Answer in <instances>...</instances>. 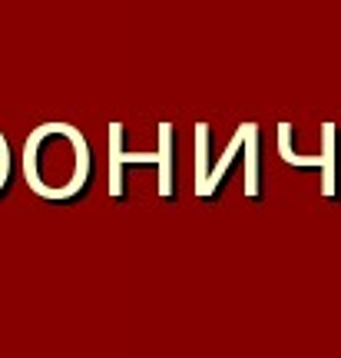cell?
<instances>
[{
  "label": "cell",
  "instance_id": "cell-6",
  "mask_svg": "<svg viewBox=\"0 0 341 358\" xmlns=\"http://www.w3.org/2000/svg\"><path fill=\"white\" fill-rule=\"evenodd\" d=\"M338 166H335V123H325V153H321V192L335 199L338 196Z\"/></svg>",
  "mask_w": 341,
  "mask_h": 358
},
{
  "label": "cell",
  "instance_id": "cell-4",
  "mask_svg": "<svg viewBox=\"0 0 341 358\" xmlns=\"http://www.w3.org/2000/svg\"><path fill=\"white\" fill-rule=\"evenodd\" d=\"M245 133V196L259 199V129L255 123H242Z\"/></svg>",
  "mask_w": 341,
  "mask_h": 358
},
{
  "label": "cell",
  "instance_id": "cell-1",
  "mask_svg": "<svg viewBox=\"0 0 341 358\" xmlns=\"http://www.w3.org/2000/svg\"><path fill=\"white\" fill-rule=\"evenodd\" d=\"M27 182L50 203H73L93 176L87 140L66 123L40 127L24 146Z\"/></svg>",
  "mask_w": 341,
  "mask_h": 358
},
{
  "label": "cell",
  "instance_id": "cell-9",
  "mask_svg": "<svg viewBox=\"0 0 341 358\" xmlns=\"http://www.w3.org/2000/svg\"><path fill=\"white\" fill-rule=\"evenodd\" d=\"M10 146H7V140L0 136V196L7 192V186H10Z\"/></svg>",
  "mask_w": 341,
  "mask_h": 358
},
{
  "label": "cell",
  "instance_id": "cell-2",
  "mask_svg": "<svg viewBox=\"0 0 341 358\" xmlns=\"http://www.w3.org/2000/svg\"><path fill=\"white\" fill-rule=\"evenodd\" d=\"M123 163H159V156L152 153H123V127H110V192L116 199H123Z\"/></svg>",
  "mask_w": 341,
  "mask_h": 358
},
{
  "label": "cell",
  "instance_id": "cell-5",
  "mask_svg": "<svg viewBox=\"0 0 341 358\" xmlns=\"http://www.w3.org/2000/svg\"><path fill=\"white\" fill-rule=\"evenodd\" d=\"M159 196L173 199L176 186H173V127L163 123L159 127Z\"/></svg>",
  "mask_w": 341,
  "mask_h": 358
},
{
  "label": "cell",
  "instance_id": "cell-8",
  "mask_svg": "<svg viewBox=\"0 0 341 358\" xmlns=\"http://www.w3.org/2000/svg\"><path fill=\"white\" fill-rule=\"evenodd\" d=\"M209 127L205 123H199V169H196V189H203L205 179H209Z\"/></svg>",
  "mask_w": 341,
  "mask_h": 358
},
{
  "label": "cell",
  "instance_id": "cell-7",
  "mask_svg": "<svg viewBox=\"0 0 341 358\" xmlns=\"http://www.w3.org/2000/svg\"><path fill=\"white\" fill-rule=\"evenodd\" d=\"M278 150H282V159L289 163V166H321V153L318 156H298L291 150V123H278Z\"/></svg>",
  "mask_w": 341,
  "mask_h": 358
},
{
  "label": "cell",
  "instance_id": "cell-3",
  "mask_svg": "<svg viewBox=\"0 0 341 358\" xmlns=\"http://www.w3.org/2000/svg\"><path fill=\"white\" fill-rule=\"evenodd\" d=\"M242 146H245V133H242V127H239V133H235V136H232V143H228L226 146V153L219 156V163H215L212 166V173H209V182H205L203 189H196L199 192V199H212L215 192L222 189V182H226V173H228V166H232V163H235V156H239V150Z\"/></svg>",
  "mask_w": 341,
  "mask_h": 358
}]
</instances>
